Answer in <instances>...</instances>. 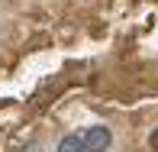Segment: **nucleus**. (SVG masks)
<instances>
[{
  "mask_svg": "<svg viewBox=\"0 0 158 152\" xmlns=\"http://www.w3.org/2000/svg\"><path fill=\"white\" fill-rule=\"evenodd\" d=\"M148 142H152V149L158 152V129H155V133H152V136H148Z\"/></svg>",
  "mask_w": 158,
  "mask_h": 152,
  "instance_id": "obj_3",
  "label": "nucleus"
},
{
  "mask_svg": "<svg viewBox=\"0 0 158 152\" xmlns=\"http://www.w3.org/2000/svg\"><path fill=\"white\" fill-rule=\"evenodd\" d=\"M81 139H84V152H103V149H110L113 133H110L106 126H90Z\"/></svg>",
  "mask_w": 158,
  "mask_h": 152,
  "instance_id": "obj_1",
  "label": "nucleus"
},
{
  "mask_svg": "<svg viewBox=\"0 0 158 152\" xmlns=\"http://www.w3.org/2000/svg\"><path fill=\"white\" fill-rule=\"evenodd\" d=\"M58 152H84V139L77 133H68V136H61V142H58Z\"/></svg>",
  "mask_w": 158,
  "mask_h": 152,
  "instance_id": "obj_2",
  "label": "nucleus"
},
{
  "mask_svg": "<svg viewBox=\"0 0 158 152\" xmlns=\"http://www.w3.org/2000/svg\"><path fill=\"white\" fill-rule=\"evenodd\" d=\"M23 152H42V149H39V146H35V142H32V146H29V149H23Z\"/></svg>",
  "mask_w": 158,
  "mask_h": 152,
  "instance_id": "obj_4",
  "label": "nucleus"
}]
</instances>
